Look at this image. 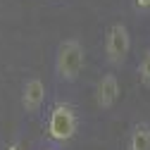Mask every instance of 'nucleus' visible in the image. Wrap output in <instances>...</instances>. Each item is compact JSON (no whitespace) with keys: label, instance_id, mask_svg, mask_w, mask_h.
Masks as SVG:
<instances>
[{"label":"nucleus","instance_id":"obj_6","mask_svg":"<svg viewBox=\"0 0 150 150\" xmlns=\"http://www.w3.org/2000/svg\"><path fill=\"white\" fill-rule=\"evenodd\" d=\"M124 150H150V119H138L129 126Z\"/></svg>","mask_w":150,"mask_h":150},{"label":"nucleus","instance_id":"obj_4","mask_svg":"<svg viewBox=\"0 0 150 150\" xmlns=\"http://www.w3.org/2000/svg\"><path fill=\"white\" fill-rule=\"evenodd\" d=\"M48 88L41 76H26L22 83V110L26 115H38L45 105Z\"/></svg>","mask_w":150,"mask_h":150},{"label":"nucleus","instance_id":"obj_10","mask_svg":"<svg viewBox=\"0 0 150 150\" xmlns=\"http://www.w3.org/2000/svg\"><path fill=\"white\" fill-rule=\"evenodd\" d=\"M43 150H60V148H55V145H45Z\"/></svg>","mask_w":150,"mask_h":150},{"label":"nucleus","instance_id":"obj_8","mask_svg":"<svg viewBox=\"0 0 150 150\" xmlns=\"http://www.w3.org/2000/svg\"><path fill=\"white\" fill-rule=\"evenodd\" d=\"M131 7H134L136 14L148 17V14H150V0H131Z\"/></svg>","mask_w":150,"mask_h":150},{"label":"nucleus","instance_id":"obj_1","mask_svg":"<svg viewBox=\"0 0 150 150\" xmlns=\"http://www.w3.org/2000/svg\"><path fill=\"white\" fill-rule=\"evenodd\" d=\"M79 112L76 105L69 100H55L48 110H45V119H43V136L48 141V145L55 148H64L69 145L79 134Z\"/></svg>","mask_w":150,"mask_h":150},{"label":"nucleus","instance_id":"obj_2","mask_svg":"<svg viewBox=\"0 0 150 150\" xmlns=\"http://www.w3.org/2000/svg\"><path fill=\"white\" fill-rule=\"evenodd\" d=\"M86 64V50L79 38H64L55 50L52 71L60 83H74Z\"/></svg>","mask_w":150,"mask_h":150},{"label":"nucleus","instance_id":"obj_9","mask_svg":"<svg viewBox=\"0 0 150 150\" xmlns=\"http://www.w3.org/2000/svg\"><path fill=\"white\" fill-rule=\"evenodd\" d=\"M5 150H24V148H22V143H19V141H12V143H10Z\"/></svg>","mask_w":150,"mask_h":150},{"label":"nucleus","instance_id":"obj_7","mask_svg":"<svg viewBox=\"0 0 150 150\" xmlns=\"http://www.w3.org/2000/svg\"><path fill=\"white\" fill-rule=\"evenodd\" d=\"M138 81L145 88H150V45L143 50L141 60H138Z\"/></svg>","mask_w":150,"mask_h":150},{"label":"nucleus","instance_id":"obj_5","mask_svg":"<svg viewBox=\"0 0 150 150\" xmlns=\"http://www.w3.org/2000/svg\"><path fill=\"white\" fill-rule=\"evenodd\" d=\"M119 93H122V86H119V76L117 74L115 71L100 74V79L96 83V93H93L98 110H103V112L112 110L117 105V100H119Z\"/></svg>","mask_w":150,"mask_h":150},{"label":"nucleus","instance_id":"obj_3","mask_svg":"<svg viewBox=\"0 0 150 150\" xmlns=\"http://www.w3.org/2000/svg\"><path fill=\"white\" fill-rule=\"evenodd\" d=\"M103 50H105V60L110 67H124L129 52H131V33L124 22H115L107 26Z\"/></svg>","mask_w":150,"mask_h":150}]
</instances>
